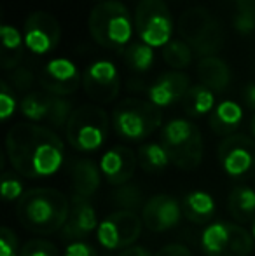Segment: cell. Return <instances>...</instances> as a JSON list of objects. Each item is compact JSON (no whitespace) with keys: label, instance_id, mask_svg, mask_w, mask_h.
Listing matches in <instances>:
<instances>
[{"label":"cell","instance_id":"obj_1","mask_svg":"<svg viewBox=\"0 0 255 256\" xmlns=\"http://www.w3.org/2000/svg\"><path fill=\"white\" fill-rule=\"evenodd\" d=\"M6 155L14 172L30 180H41L60 171L65 160V145L49 128L20 122L7 131Z\"/></svg>","mask_w":255,"mask_h":256},{"label":"cell","instance_id":"obj_2","mask_svg":"<svg viewBox=\"0 0 255 256\" xmlns=\"http://www.w3.org/2000/svg\"><path fill=\"white\" fill-rule=\"evenodd\" d=\"M70 212L68 197L56 188H30L16 202L20 223L32 234L51 236L65 226Z\"/></svg>","mask_w":255,"mask_h":256},{"label":"cell","instance_id":"obj_3","mask_svg":"<svg viewBox=\"0 0 255 256\" xmlns=\"http://www.w3.org/2000/svg\"><path fill=\"white\" fill-rule=\"evenodd\" d=\"M88 28L96 44L107 49L121 51L131 40L135 21L123 2L103 0L96 4L89 12Z\"/></svg>","mask_w":255,"mask_h":256},{"label":"cell","instance_id":"obj_4","mask_svg":"<svg viewBox=\"0 0 255 256\" xmlns=\"http://www.w3.org/2000/svg\"><path fill=\"white\" fill-rule=\"evenodd\" d=\"M110 118L103 108L96 104H82L72 112L65 128V136L77 152H96L107 142Z\"/></svg>","mask_w":255,"mask_h":256},{"label":"cell","instance_id":"obj_5","mask_svg":"<svg viewBox=\"0 0 255 256\" xmlns=\"http://www.w3.org/2000/svg\"><path fill=\"white\" fill-rule=\"evenodd\" d=\"M161 145L166 148L170 160L182 171H191L203 160V136L194 122L173 118L161 131Z\"/></svg>","mask_w":255,"mask_h":256},{"label":"cell","instance_id":"obj_6","mask_svg":"<svg viewBox=\"0 0 255 256\" xmlns=\"http://www.w3.org/2000/svg\"><path fill=\"white\" fill-rule=\"evenodd\" d=\"M163 124V112L149 100H123L112 114V126L117 136L126 142H142Z\"/></svg>","mask_w":255,"mask_h":256},{"label":"cell","instance_id":"obj_7","mask_svg":"<svg viewBox=\"0 0 255 256\" xmlns=\"http://www.w3.org/2000/svg\"><path fill=\"white\" fill-rule=\"evenodd\" d=\"M177 32L199 58L217 56L224 46V30L220 23L204 7H191L185 10L178 20Z\"/></svg>","mask_w":255,"mask_h":256},{"label":"cell","instance_id":"obj_8","mask_svg":"<svg viewBox=\"0 0 255 256\" xmlns=\"http://www.w3.org/2000/svg\"><path fill=\"white\" fill-rule=\"evenodd\" d=\"M199 244L206 256H250L255 240L238 223L213 222L203 228Z\"/></svg>","mask_w":255,"mask_h":256},{"label":"cell","instance_id":"obj_9","mask_svg":"<svg viewBox=\"0 0 255 256\" xmlns=\"http://www.w3.org/2000/svg\"><path fill=\"white\" fill-rule=\"evenodd\" d=\"M133 21L140 42L152 49L166 48L173 40V20L164 0H140Z\"/></svg>","mask_w":255,"mask_h":256},{"label":"cell","instance_id":"obj_10","mask_svg":"<svg viewBox=\"0 0 255 256\" xmlns=\"http://www.w3.org/2000/svg\"><path fill=\"white\" fill-rule=\"evenodd\" d=\"M143 220L135 211L119 209L103 218L96 230V239L100 246L109 251H123L135 246L138 237L142 236Z\"/></svg>","mask_w":255,"mask_h":256},{"label":"cell","instance_id":"obj_11","mask_svg":"<svg viewBox=\"0 0 255 256\" xmlns=\"http://www.w3.org/2000/svg\"><path fill=\"white\" fill-rule=\"evenodd\" d=\"M20 112L25 118L37 124V122H48L51 128L65 129L70 118L72 103L62 96L49 94V92H28L23 96L20 103Z\"/></svg>","mask_w":255,"mask_h":256},{"label":"cell","instance_id":"obj_12","mask_svg":"<svg viewBox=\"0 0 255 256\" xmlns=\"http://www.w3.org/2000/svg\"><path fill=\"white\" fill-rule=\"evenodd\" d=\"M218 164L231 178H245L255 171V140L246 134H232L217 148Z\"/></svg>","mask_w":255,"mask_h":256},{"label":"cell","instance_id":"obj_13","mask_svg":"<svg viewBox=\"0 0 255 256\" xmlns=\"http://www.w3.org/2000/svg\"><path fill=\"white\" fill-rule=\"evenodd\" d=\"M23 38L28 51L37 56L53 52L62 38L60 21L46 10H35L25 20Z\"/></svg>","mask_w":255,"mask_h":256},{"label":"cell","instance_id":"obj_14","mask_svg":"<svg viewBox=\"0 0 255 256\" xmlns=\"http://www.w3.org/2000/svg\"><path fill=\"white\" fill-rule=\"evenodd\" d=\"M82 88L93 102L112 103L121 91L119 70L109 60L93 61L82 74Z\"/></svg>","mask_w":255,"mask_h":256},{"label":"cell","instance_id":"obj_15","mask_svg":"<svg viewBox=\"0 0 255 256\" xmlns=\"http://www.w3.org/2000/svg\"><path fill=\"white\" fill-rule=\"evenodd\" d=\"M39 82L46 92L65 98L77 91L82 84V74L79 72L77 64L68 58H53L44 64L39 75Z\"/></svg>","mask_w":255,"mask_h":256},{"label":"cell","instance_id":"obj_16","mask_svg":"<svg viewBox=\"0 0 255 256\" xmlns=\"http://www.w3.org/2000/svg\"><path fill=\"white\" fill-rule=\"evenodd\" d=\"M182 216H184L182 202L175 199L173 196H168V194H159V196L150 197V199L145 200L142 208L143 225L150 232L157 234L175 228L182 222Z\"/></svg>","mask_w":255,"mask_h":256},{"label":"cell","instance_id":"obj_17","mask_svg":"<svg viewBox=\"0 0 255 256\" xmlns=\"http://www.w3.org/2000/svg\"><path fill=\"white\" fill-rule=\"evenodd\" d=\"M98 166L110 185L121 186L129 183V180L135 174V169L138 166V155L128 146H112L102 155Z\"/></svg>","mask_w":255,"mask_h":256},{"label":"cell","instance_id":"obj_18","mask_svg":"<svg viewBox=\"0 0 255 256\" xmlns=\"http://www.w3.org/2000/svg\"><path fill=\"white\" fill-rule=\"evenodd\" d=\"M98 216L91 204V199H84V197L72 196L70 199V212H68V220L62 228L63 239H68L72 242L75 240H82L93 232L98 230Z\"/></svg>","mask_w":255,"mask_h":256},{"label":"cell","instance_id":"obj_19","mask_svg":"<svg viewBox=\"0 0 255 256\" xmlns=\"http://www.w3.org/2000/svg\"><path fill=\"white\" fill-rule=\"evenodd\" d=\"M189 89H191L189 75H185L184 72L173 70L159 75L150 84L149 91H147V98L157 108H164L177 102H182Z\"/></svg>","mask_w":255,"mask_h":256},{"label":"cell","instance_id":"obj_20","mask_svg":"<svg viewBox=\"0 0 255 256\" xmlns=\"http://www.w3.org/2000/svg\"><path fill=\"white\" fill-rule=\"evenodd\" d=\"M70 182L74 196L91 199L102 185V169L91 158H77L70 166Z\"/></svg>","mask_w":255,"mask_h":256},{"label":"cell","instance_id":"obj_21","mask_svg":"<svg viewBox=\"0 0 255 256\" xmlns=\"http://www.w3.org/2000/svg\"><path fill=\"white\" fill-rule=\"evenodd\" d=\"M197 77L201 84L213 92H222L231 84V68L218 56L201 58L197 63Z\"/></svg>","mask_w":255,"mask_h":256},{"label":"cell","instance_id":"obj_22","mask_svg":"<svg viewBox=\"0 0 255 256\" xmlns=\"http://www.w3.org/2000/svg\"><path fill=\"white\" fill-rule=\"evenodd\" d=\"M243 120V108L232 100H224L215 106L210 114V128L218 136H232L236 134L238 128Z\"/></svg>","mask_w":255,"mask_h":256},{"label":"cell","instance_id":"obj_23","mask_svg":"<svg viewBox=\"0 0 255 256\" xmlns=\"http://www.w3.org/2000/svg\"><path fill=\"white\" fill-rule=\"evenodd\" d=\"M184 216L194 225H206L215 216L217 204L215 199L204 190H192L182 199Z\"/></svg>","mask_w":255,"mask_h":256},{"label":"cell","instance_id":"obj_24","mask_svg":"<svg viewBox=\"0 0 255 256\" xmlns=\"http://www.w3.org/2000/svg\"><path fill=\"white\" fill-rule=\"evenodd\" d=\"M0 37H2V68L4 70H14L20 64L25 46L23 34L16 26L9 23H4L0 28Z\"/></svg>","mask_w":255,"mask_h":256},{"label":"cell","instance_id":"obj_25","mask_svg":"<svg viewBox=\"0 0 255 256\" xmlns=\"http://www.w3.org/2000/svg\"><path fill=\"white\" fill-rule=\"evenodd\" d=\"M227 208L238 223H248L255 220V188L238 185L229 194Z\"/></svg>","mask_w":255,"mask_h":256},{"label":"cell","instance_id":"obj_26","mask_svg":"<svg viewBox=\"0 0 255 256\" xmlns=\"http://www.w3.org/2000/svg\"><path fill=\"white\" fill-rule=\"evenodd\" d=\"M215 92L203 84L191 86L182 100V108L189 117H203L215 110Z\"/></svg>","mask_w":255,"mask_h":256},{"label":"cell","instance_id":"obj_27","mask_svg":"<svg viewBox=\"0 0 255 256\" xmlns=\"http://www.w3.org/2000/svg\"><path fill=\"white\" fill-rule=\"evenodd\" d=\"M136 155L140 168L147 172H161L171 164L170 155L161 143H143Z\"/></svg>","mask_w":255,"mask_h":256},{"label":"cell","instance_id":"obj_28","mask_svg":"<svg viewBox=\"0 0 255 256\" xmlns=\"http://www.w3.org/2000/svg\"><path fill=\"white\" fill-rule=\"evenodd\" d=\"M192 54H194V51L191 49V46L185 44L182 38H178V40H171L166 48H163L164 63L177 72L185 70V68L192 63Z\"/></svg>","mask_w":255,"mask_h":256},{"label":"cell","instance_id":"obj_29","mask_svg":"<svg viewBox=\"0 0 255 256\" xmlns=\"http://www.w3.org/2000/svg\"><path fill=\"white\" fill-rule=\"evenodd\" d=\"M124 61L131 70L147 72L154 63V49L143 42L129 44L124 51Z\"/></svg>","mask_w":255,"mask_h":256},{"label":"cell","instance_id":"obj_30","mask_svg":"<svg viewBox=\"0 0 255 256\" xmlns=\"http://www.w3.org/2000/svg\"><path fill=\"white\" fill-rule=\"evenodd\" d=\"M114 204L119 206L124 211H135L140 208H143V192L133 183H126V185L117 186V190L112 196Z\"/></svg>","mask_w":255,"mask_h":256},{"label":"cell","instance_id":"obj_31","mask_svg":"<svg viewBox=\"0 0 255 256\" xmlns=\"http://www.w3.org/2000/svg\"><path fill=\"white\" fill-rule=\"evenodd\" d=\"M18 172H2V183H0V190H2V197L6 202H13V200H20L25 196V186L23 182L18 178Z\"/></svg>","mask_w":255,"mask_h":256},{"label":"cell","instance_id":"obj_32","mask_svg":"<svg viewBox=\"0 0 255 256\" xmlns=\"http://www.w3.org/2000/svg\"><path fill=\"white\" fill-rule=\"evenodd\" d=\"M20 256H60L56 244L42 239H32L20 250Z\"/></svg>","mask_w":255,"mask_h":256},{"label":"cell","instance_id":"obj_33","mask_svg":"<svg viewBox=\"0 0 255 256\" xmlns=\"http://www.w3.org/2000/svg\"><path fill=\"white\" fill-rule=\"evenodd\" d=\"M18 108V102H16V96H14V89L9 88L6 80L2 82L0 86V118L4 122L9 120L11 117L14 115Z\"/></svg>","mask_w":255,"mask_h":256},{"label":"cell","instance_id":"obj_34","mask_svg":"<svg viewBox=\"0 0 255 256\" xmlns=\"http://www.w3.org/2000/svg\"><path fill=\"white\" fill-rule=\"evenodd\" d=\"M9 80H11L13 89H16V91H20V92H25L34 84V75H32V72L27 70V68L18 66V68H14V70H11Z\"/></svg>","mask_w":255,"mask_h":256},{"label":"cell","instance_id":"obj_35","mask_svg":"<svg viewBox=\"0 0 255 256\" xmlns=\"http://www.w3.org/2000/svg\"><path fill=\"white\" fill-rule=\"evenodd\" d=\"M0 256H20L18 251V236L9 228H0Z\"/></svg>","mask_w":255,"mask_h":256},{"label":"cell","instance_id":"obj_36","mask_svg":"<svg viewBox=\"0 0 255 256\" xmlns=\"http://www.w3.org/2000/svg\"><path fill=\"white\" fill-rule=\"evenodd\" d=\"M232 24H234L236 32H239L243 35H248L255 30V16L246 12H239L238 10L234 20H232Z\"/></svg>","mask_w":255,"mask_h":256},{"label":"cell","instance_id":"obj_37","mask_svg":"<svg viewBox=\"0 0 255 256\" xmlns=\"http://www.w3.org/2000/svg\"><path fill=\"white\" fill-rule=\"evenodd\" d=\"M62 256H98L95 248L89 246L84 240H75L65 248V253Z\"/></svg>","mask_w":255,"mask_h":256},{"label":"cell","instance_id":"obj_38","mask_svg":"<svg viewBox=\"0 0 255 256\" xmlns=\"http://www.w3.org/2000/svg\"><path fill=\"white\" fill-rule=\"evenodd\" d=\"M154 256H192V253L184 244H168V246L161 248Z\"/></svg>","mask_w":255,"mask_h":256},{"label":"cell","instance_id":"obj_39","mask_svg":"<svg viewBox=\"0 0 255 256\" xmlns=\"http://www.w3.org/2000/svg\"><path fill=\"white\" fill-rule=\"evenodd\" d=\"M243 100H245L246 106L255 112V82H250V84L245 86V89H243Z\"/></svg>","mask_w":255,"mask_h":256},{"label":"cell","instance_id":"obj_40","mask_svg":"<svg viewBox=\"0 0 255 256\" xmlns=\"http://www.w3.org/2000/svg\"><path fill=\"white\" fill-rule=\"evenodd\" d=\"M117 256H152V253L143 246H131V248L123 250Z\"/></svg>","mask_w":255,"mask_h":256},{"label":"cell","instance_id":"obj_41","mask_svg":"<svg viewBox=\"0 0 255 256\" xmlns=\"http://www.w3.org/2000/svg\"><path fill=\"white\" fill-rule=\"evenodd\" d=\"M239 12H246L255 16V0H234Z\"/></svg>","mask_w":255,"mask_h":256},{"label":"cell","instance_id":"obj_42","mask_svg":"<svg viewBox=\"0 0 255 256\" xmlns=\"http://www.w3.org/2000/svg\"><path fill=\"white\" fill-rule=\"evenodd\" d=\"M250 129H252V136H253V140H255V112H253V115H252V122H250Z\"/></svg>","mask_w":255,"mask_h":256},{"label":"cell","instance_id":"obj_43","mask_svg":"<svg viewBox=\"0 0 255 256\" xmlns=\"http://www.w3.org/2000/svg\"><path fill=\"white\" fill-rule=\"evenodd\" d=\"M250 234H252V237H253V240H255V220L252 222V230H250Z\"/></svg>","mask_w":255,"mask_h":256},{"label":"cell","instance_id":"obj_44","mask_svg":"<svg viewBox=\"0 0 255 256\" xmlns=\"http://www.w3.org/2000/svg\"><path fill=\"white\" fill-rule=\"evenodd\" d=\"M102 2H103V0H102Z\"/></svg>","mask_w":255,"mask_h":256}]
</instances>
